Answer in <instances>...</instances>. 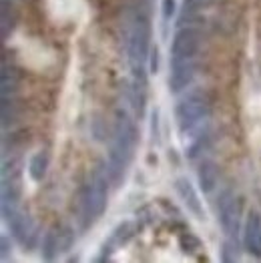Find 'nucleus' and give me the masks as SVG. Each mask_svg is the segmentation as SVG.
I'll list each match as a JSON object with an SVG mask.
<instances>
[{
    "label": "nucleus",
    "instance_id": "f257e3e1",
    "mask_svg": "<svg viewBox=\"0 0 261 263\" xmlns=\"http://www.w3.org/2000/svg\"><path fill=\"white\" fill-rule=\"evenodd\" d=\"M137 139H139V133H137L135 123L127 115L119 117V123L115 127V135L110 141L109 167H107V175L113 179V183H119L127 173L130 161H133Z\"/></svg>",
    "mask_w": 261,
    "mask_h": 263
},
{
    "label": "nucleus",
    "instance_id": "f03ea898",
    "mask_svg": "<svg viewBox=\"0 0 261 263\" xmlns=\"http://www.w3.org/2000/svg\"><path fill=\"white\" fill-rule=\"evenodd\" d=\"M123 30H125V48H127L133 70L143 77L145 74L143 65L147 63V57H149V34H151L147 14L141 10L129 12Z\"/></svg>",
    "mask_w": 261,
    "mask_h": 263
},
{
    "label": "nucleus",
    "instance_id": "7ed1b4c3",
    "mask_svg": "<svg viewBox=\"0 0 261 263\" xmlns=\"http://www.w3.org/2000/svg\"><path fill=\"white\" fill-rule=\"evenodd\" d=\"M107 185H109L107 175H103V171H95L92 179L81 187L77 213H79V223H81L83 229H88L105 213L107 197H109V187Z\"/></svg>",
    "mask_w": 261,
    "mask_h": 263
},
{
    "label": "nucleus",
    "instance_id": "20e7f679",
    "mask_svg": "<svg viewBox=\"0 0 261 263\" xmlns=\"http://www.w3.org/2000/svg\"><path fill=\"white\" fill-rule=\"evenodd\" d=\"M211 112V101L209 97L201 90L195 88L191 92H187L175 107V121L179 125L181 133L193 131L197 125L203 123V119H207Z\"/></svg>",
    "mask_w": 261,
    "mask_h": 263
},
{
    "label": "nucleus",
    "instance_id": "39448f33",
    "mask_svg": "<svg viewBox=\"0 0 261 263\" xmlns=\"http://www.w3.org/2000/svg\"><path fill=\"white\" fill-rule=\"evenodd\" d=\"M217 213H219V225L225 231L227 237H235L239 233V221H241V203L237 195L227 189L223 191L217 199Z\"/></svg>",
    "mask_w": 261,
    "mask_h": 263
},
{
    "label": "nucleus",
    "instance_id": "423d86ee",
    "mask_svg": "<svg viewBox=\"0 0 261 263\" xmlns=\"http://www.w3.org/2000/svg\"><path fill=\"white\" fill-rule=\"evenodd\" d=\"M195 74V61L193 57H173L171 59V74H169V88L173 92H181L189 87Z\"/></svg>",
    "mask_w": 261,
    "mask_h": 263
},
{
    "label": "nucleus",
    "instance_id": "0eeeda50",
    "mask_svg": "<svg viewBox=\"0 0 261 263\" xmlns=\"http://www.w3.org/2000/svg\"><path fill=\"white\" fill-rule=\"evenodd\" d=\"M4 219H6V223H8L12 235H14L26 249H32V247H34V243H36V239H39V235H36L34 223L30 221L28 215H24V213H21V211H14V213H10V215L4 217Z\"/></svg>",
    "mask_w": 261,
    "mask_h": 263
},
{
    "label": "nucleus",
    "instance_id": "6e6552de",
    "mask_svg": "<svg viewBox=\"0 0 261 263\" xmlns=\"http://www.w3.org/2000/svg\"><path fill=\"white\" fill-rule=\"evenodd\" d=\"M201 44V36L193 26H181V30L175 34L171 44V54L173 57H195Z\"/></svg>",
    "mask_w": 261,
    "mask_h": 263
},
{
    "label": "nucleus",
    "instance_id": "1a4fd4ad",
    "mask_svg": "<svg viewBox=\"0 0 261 263\" xmlns=\"http://www.w3.org/2000/svg\"><path fill=\"white\" fill-rule=\"evenodd\" d=\"M175 193L179 195V199L183 201V205L195 215L197 219H203V205H201V201H199V195H197L195 187L189 183L187 177L175 179Z\"/></svg>",
    "mask_w": 261,
    "mask_h": 263
},
{
    "label": "nucleus",
    "instance_id": "9d476101",
    "mask_svg": "<svg viewBox=\"0 0 261 263\" xmlns=\"http://www.w3.org/2000/svg\"><path fill=\"white\" fill-rule=\"evenodd\" d=\"M243 243L249 253L261 257V217L257 213H249L245 229H243Z\"/></svg>",
    "mask_w": 261,
    "mask_h": 263
},
{
    "label": "nucleus",
    "instance_id": "9b49d317",
    "mask_svg": "<svg viewBox=\"0 0 261 263\" xmlns=\"http://www.w3.org/2000/svg\"><path fill=\"white\" fill-rule=\"evenodd\" d=\"M197 179H199V187L203 193H211L219 183V167L215 161L211 159H205L201 165H199V171H197Z\"/></svg>",
    "mask_w": 261,
    "mask_h": 263
},
{
    "label": "nucleus",
    "instance_id": "f8f14e48",
    "mask_svg": "<svg viewBox=\"0 0 261 263\" xmlns=\"http://www.w3.org/2000/svg\"><path fill=\"white\" fill-rule=\"evenodd\" d=\"M81 4H83V0H48L50 14H52V18L57 22L72 18Z\"/></svg>",
    "mask_w": 261,
    "mask_h": 263
},
{
    "label": "nucleus",
    "instance_id": "ddd939ff",
    "mask_svg": "<svg viewBox=\"0 0 261 263\" xmlns=\"http://www.w3.org/2000/svg\"><path fill=\"white\" fill-rule=\"evenodd\" d=\"M61 253V235H59V229H48L43 235V241H41V255L46 261H52L57 255Z\"/></svg>",
    "mask_w": 261,
    "mask_h": 263
},
{
    "label": "nucleus",
    "instance_id": "4468645a",
    "mask_svg": "<svg viewBox=\"0 0 261 263\" xmlns=\"http://www.w3.org/2000/svg\"><path fill=\"white\" fill-rule=\"evenodd\" d=\"M48 155L41 151V153H36L32 159H30V165H28V173L30 177L34 179V181H43L44 175H46V171H48Z\"/></svg>",
    "mask_w": 261,
    "mask_h": 263
},
{
    "label": "nucleus",
    "instance_id": "2eb2a0df",
    "mask_svg": "<svg viewBox=\"0 0 261 263\" xmlns=\"http://www.w3.org/2000/svg\"><path fill=\"white\" fill-rule=\"evenodd\" d=\"M16 121V105L12 103V99L8 101V97H2V125H14Z\"/></svg>",
    "mask_w": 261,
    "mask_h": 263
},
{
    "label": "nucleus",
    "instance_id": "dca6fc26",
    "mask_svg": "<svg viewBox=\"0 0 261 263\" xmlns=\"http://www.w3.org/2000/svg\"><path fill=\"white\" fill-rule=\"evenodd\" d=\"M213 0H183V16L181 18H191L195 12H199L201 8L209 6Z\"/></svg>",
    "mask_w": 261,
    "mask_h": 263
},
{
    "label": "nucleus",
    "instance_id": "f3484780",
    "mask_svg": "<svg viewBox=\"0 0 261 263\" xmlns=\"http://www.w3.org/2000/svg\"><path fill=\"white\" fill-rule=\"evenodd\" d=\"M59 235H61V253H65L68 251L70 247H72V243H74V231L70 229V227H61L59 229Z\"/></svg>",
    "mask_w": 261,
    "mask_h": 263
},
{
    "label": "nucleus",
    "instance_id": "a211bd4d",
    "mask_svg": "<svg viewBox=\"0 0 261 263\" xmlns=\"http://www.w3.org/2000/svg\"><path fill=\"white\" fill-rule=\"evenodd\" d=\"M207 143H209V137H207V135H205V137H203V135H199V137L195 139V143H193V145L189 147V151H187V155H189L191 159H195L197 155H201L203 151H205Z\"/></svg>",
    "mask_w": 261,
    "mask_h": 263
},
{
    "label": "nucleus",
    "instance_id": "6ab92c4d",
    "mask_svg": "<svg viewBox=\"0 0 261 263\" xmlns=\"http://www.w3.org/2000/svg\"><path fill=\"white\" fill-rule=\"evenodd\" d=\"M235 259H237V247L231 241H227L223 247V261H235Z\"/></svg>",
    "mask_w": 261,
    "mask_h": 263
},
{
    "label": "nucleus",
    "instance_id": "aec40b11",
    "mask_svg": "<svg viewBox=\"0 0 261 263\" xmlns=\"http://www.w3.org/2000/svg\"><path fill=\"white\" fill-rule=\"evenodd\" d=\"M175 12V0H163V14L165 18H169Z\"/></svg>",
    "mask_w": 261,
    "mask_h": 263
},
{
    "label": "nucleus",
    "instance_id": "412c9836",
    "mask_svg": "<svg viewBox=\"0 0 261 263\" xmlns=\"http://www.w3.org/2000/svg\"><path fill=\"white\" fill-rule=\"evenodd\" d=\"M6 253H8V237L2 235V259H6Z\"/></svg>",
    "mask_w": 261,
    "mask_h": 263
}]
</instances>
